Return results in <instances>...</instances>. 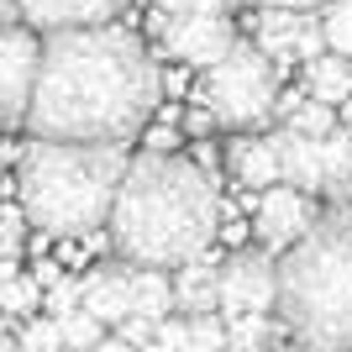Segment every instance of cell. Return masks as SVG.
I'll return each mask as SVG.
<instances>
[{"instance_id":"1","label":"cell","mask_w":352,"mask_h":352,"mask_svg":"<svg viewBox=\"0 0 352 352\" xmlns=\"http://www.w3.org/2000/svg\"><path fill=\"white\" fill-rule=\"evenodd\" d=\"M163 100V74L132 32L95 27L47 32L27 126L32 137L69 142H132Z\"/></svg>"},{"instance_id":"2","label":"cell","mask_w":352,"mask_h":352,"mask_svg":"<svg viewBox=\"0 0 352 352\" xmlns=\"http://www.w3.org/2000/svg\"><path fill=\"white\" fill-rule=\"evenodd\" d=\"M221 195L195 158L147 147L142 158H126L121 190L111 200V248L126 263L174 268L210 248L221 232Z\"/></svg>"},{"instance_id":"3","label":"cell","mask_w":352,"mask_h":352,"mask_svg":"<svg viewBox=\"0 0 352 352\" xmlns=\"http://www.w3.org/2000/svg\"><path fill=\"white\" fill-rule=\"evenodd\" d=\"M126 174V142H69L37 137L21 153L16 195L27 226L43 236H89L111 221V200Z\"/></svg>"},{"instance_id":"4","label":"cell","mask_w":352,"mask_h":352,"mask_svg":"<svg viewBox=\"0 0 352 352\" xmlns=\"http://www.w3.org/2000/svg\"><path fill=\"white\" fill-rule=\"evenodd\" d=\"M279 310L294 342L352 347V200H337L279 263Z\"/></svg>"},{"instance_id":"5","label":"cell","mask_w":352,"mask_h":352,"mask_svg":"<svg viewBox=\"0 0 352 352\" xmlns=\"http://www.w3.org/2000/svg\"><path fill=\"white\" fill-rule=\"evenodd\" d=\"M279 100V63L258 43H232L206 69V111L221 126H263Z\"/></svg>"},{"instance_id":"6","label":"cell","mask_w":352,"mask_h":352,"mask_svg":"<svg viewBox=\"0 0 352 352\" xmlns=\"http://www.w3.org/2000/svg\"><path fill=\"white\" fill-rule=\"evenodd\" d=\"M279 305V263L268 252H232L221 263V316H268Z\"/></svg>"},{"instance_id":"7","label":"cell","mask_w":352,"mask_h":352,"mask_svg":"<svg viewBox=\"0 0 352 352\" xmlns=\"http://www.w3.org/2000/svg\"><path fill=\"white\" fill-rule=\"evenodd\" d=\"M37 58L43 43L27 27L0 21V126H21L32 105V85H37Z\"/></svg>"},{"instance_id":"8","label":"cell","mask_w":352,"mask_h":352,"mask_svg":"<svg viewBox=\"0 0 352 352\" xmlns=\"http://www.w3.org/2000/svg\"><path fill=\"white\" fill-rule=\"evenodd\" d=\"M258 47L279 63H305L326 47V32H321V16L310 11H294V6H263L258 16Z\"/></svg>"},{"instance_id":"9","label":"cell","mask_w":352,"mask_h":352,"mask_svg":"<svg viewBox=\"0 0 352 352\" xmlns=\"http://www.w3.org/2000/svg\"><path fill=\"white\" fill-rule=\"evenodd\" d=\"M158 37H163V53L190 63V69H210L236 43L226 16H158Z\"/></svg>"},{"instance_id":"10","label":"cell","mask_w":352,"mask_h":352,"mask_svg":"<svg viewBox=\"0 0 352 352\" xmlns=\"http://www.w3.org/2000/svg\"><path fill=\"white\" fill-rule=\"evenodd\" d=\"M310 221H316L310 195L279 179V184H268L263 200H258L252 232H258V242H263V248H289V242H300V236L310 232Z\"/></svg>"},{"instance_id":"11","label":"cell","mask_w":352,"mask_h":352,"mask_svg":"<svg viewBox=\"0 0 352 352\" xmlns=\"http://www.w3.org/2000/svg\"><path fill=\"white\" fill-rule=\"evenodd\" d=\"M16 11L27 16V27L58 32V27H95L126 11V0H16Z\"/></svg>"},{"instance_id":"12","label":"cell","mask_w":352,"mask_h":352,"mask_svg":"<svg viewBox=\"0 0 352 352\" xmlns=\"http://www.w3.org/2000/svg\"><path fill=\"white\" fill-rule=\"evenodd\" d=\"M274 142V153H279V179L284 184H294V190H326V174H321V137H305L300 126H289L284 121L279 137H268Z\"/></svg>"},{"instance_id":"13","label":"cell","mask_w":352,"mask_h":352,"mask_svg":"<svg viewBox=\"0 0 352 352\" xmlns=\"http://www.w3.org/2000/svg\"><path fill=\"white\" fill-rule=\"evenodd\" d=\"M174 310H184V316H210L216 310L221 316V268L210 263L206 252H195V258H184L174 274Z\"/></svg>"},{"instance_id":"14","label":"cell","mask_w":352,"mask_h":352,"mask_svg":"<svg viewBox=\"0 0 352 352\" xmlns=\"http://www.w3.org/2000/svg\"><path fill=\"white\" fill-rule=\"evenodd\" d=\"M79 305L105 326H121L132 316V274L126 268H95L85 279V294H79Z\"/></svg>"},{"instance_id":"15","label":"cell","mask_w":352,"mask_h":352,"mask_svg":"<svg viewBox=\"0 0 352 352\" xmlns=\"http://www.w3.org/2000/svg\"><path fill=\"white\" fill-rule=\"evenodd\" d=\"M226 168H232V179L248 184V190L279 184V153H274L268 137H232V142H226Z\"/></svg>"},{"instance_id":"16","label":"cell","mask_w":352,"mask_h":352,"mask_svg":"<svg viewBox=\"0 0 352 352\" xmlns=\"http://www.w3.org/2000/svg\"><path fill=\"white\" fill-rule=\"evenodd\" d=\"M305 95H316V100L326 105H342L352 95V63L347 53H316V58H305Z\"/></svg>"},{"instance_id":"17","label":"cell","mask_w":352,"mask_h":352,"mask_svg":"<svg viewBox=\"0 0 352 352\" xmlns=\"http://www.w3.org/2000/svg\"><path fill=\"white\" fill-rule=\"evenodd\" d=\"M132 316H147V321L174 316V279H163V268L153 263L132 268Z\"/></svg>"},{"instance_id":"18","label":"cell","mask_w":352,"mask_h":352,"mask_svg":"<svg viewBox=\"0 0 352 352\" xmlns=\"http://www.w3.org/2000/svg\"><path fill=\"white\" fill-rule=\"evenodd\" d=\"M43 310V284L32 274H16L11 258H0V316H32Z\"/></svg>"},{"instance_id":"19","label":"cell","mask_w":352,"mask_h":352,"mask_svg":"<svg viewBox=\"0 0 352 352\" xmlns=\"http://www.w3.org/2000/svg\"><path fill=\"white\" fill-rule=\"evenodd\" d=\"M284 331H289V326L274 321V310H268V316H232V321H226V347H236V352L268 347V342H279Z\"/></svg>"},{"instance_id":"20","label":"cell","mask_w":352,"mask_h":352,"mask_svg":"<svg viewBox=\"0 0 352 352\" xmlns=\"http://www.w3.org/2000/svg\"><path fill=\"white\" fill-rule=\"evenodd\" d=\"M321 174H326V190H337L342 179L352 174V132L342 121L321 137Z\"/></svg>"},{"instance_id":"21","label":"cell","mask_w":352,"mask_h":352,"mask_svg":"<svg viewBox=\"0 0 352 352\" xmlns=\"http://www.w3.org/2000/svg\"><path fill=\"white\" fill-rule=\"evenodd\" d=\"M284 121H289V126H300L305 137H326L331 126H337V105H326V100H316V95H305V100L294 105Z\"/></svg>"},{"instance_id":"22","label":"cell","mask_w":352,"mask_h":352,"mask_svg":"<svg viewBox=\"0 0 352 352\" xmlns=\"http://www.w3.org/2000/svg\"><path fill=\"white\" fill-rule=\"evenodd\" d=\"M321 32H326V47H331V53H347V58H352V6H342V0H326Z\"/></svg>"},{"instance_id":"23","label":"cell","mask_w":352,"mask_h":352,"mask_svg":"<svg viewBox=\"0 0 352 352\" xmlns=\"http://www.w3.org/2000/svg\"><path fill=\"white\" fill-rule=\"evenodd\" d=\"M58 326H63V347H100V337H105V321H95L85 305L58 316Z\"/></svg>"},{"instance_id":"24","label":"cell","mask_w":352,"mask_h":352,"mask_svg":"<svg viewBox=\"0 0 352 352\" xmlns=\"http://www.w3.org/2000/svg\"><path fill=\"white\" fill-rule=\"evenodd\" d=\"M79 294H85V279L58 274V279L43 289V310H47V316H69V310H79Z\"/></svg>"},{"instance_id":"25","label":"cell","mask_w":352,"mask_h":352,"mask_svg":"<svg viewBox=\"0 0 352 352\" xmlns=\"http://www.w3.org/2000/svg\"><path fill=\"white\" fill-rule=\"evenodd\" d=\"M16 347H32V352L63 347V326H58V316H43V321H27L21 331H16Z\"/></svg>"},{"instance_id":"26","label":"cell","mask_w":352,"mask_h":352,"mask_svg":"<svg viewBox=\"0 0 352 352\" xmlns=\"http://www.w3.org/2000/svg\"><path fill=\"white\" fill-rule=\"evenodd\" d=\"M236 0H158V16H226Z\"/></svg>"},{"instance_id":"27","label":"cell","mask_w":352,"mask_h":352,"mask_svg":"<svg viewBox=\"0 0 352 352\" xmlns=\"http://www.w3.org/2000/svg\"><path fill=\"white\" fill-rule=\"evenodd\" d=\"M184 321H190V347H226V326L216 321V310H210V316H184Z\"/></svg>"},{"instance_id":"28","label":"cell","mask_w":352,"mask_h":352,"mask_svg":"<svg viewBox=\"0 0 352 352\" xmlns=\"http://www.w3.org/2000/svg\"><path fill=\"white\" fill-rule=\"evenodd\" d=\"M27 236V210H0V258H16Z\"/></svg>"},{"instance_id":"29","label":"cell","mask_w":352,"mask_h":352,"mask_svg":"<svg viewBox=\"0 0 352 352\" xmlns=\"http://www.w3.org/2000/svg\"><path fill=\"white\" fill-rule=\"evenodd\" d=\"M147 147H158V153H174V147H179V132H174V126H158V132L147 137Z\"/></svg>"},{"instance_id":"30","label":"cell","mask_w":352,"mask_h":352,"mask_svg":"<svg viewBox=\"0 0 352 352\" xmlns=\"http://www.w3.org/2000/svg\"><path fill=\"white\" fill-rule=\"evenodd\" d=\"M252 6H258V11H263V6H294V11H316V6H326V0H252Z\"/></svg>"},{"instance_id":"31","label":"cell","mask_w":352,"mask_h":352,"mask_svg":"<svg viewBox=\"0 0 352 352\" xmlns=\"http://www.w3.org/2000/svg\"><path fill=\"white\" fill-rule=\"evenodd\" d=\"M58 274H63V268H58V263H37V274H32V279H37V284H43V289H47V284L58 279Z\"/></svg>"},{"instance_id":"32","label":"cell","mask_w":352,"mask_h":352,"mask_svg":"<svg viewBox=\"0 0 352 352\" xmlns=\"http://www.w3.org/2000/svg\"><path fill=\"white\" fill-rule=\"evenodd\" d=\"M337 121H342V126H347V132H352V95H347V100L337 105Z\"/></svg>"},{"instance_id":"33","label":"cell","mask_w":352,"mask_h":352,"mask_svg":"<svg viewBox=\"0 0 352 352\" xmlns=\"http://www.w3.org/2000/svg\"><path fill=\"white\" fill-rule=\"evenodd\" d=\"M16 16H21V11H16V0H0V21H16Z\"/></svg>"},{"instance_id":"34","label":"cell","mask_w":352,"mask_h":352,"mask_svg":"<svg viewBox=\"0 0 352 352\" xmlns=\"http://www.w3.org/2000/svg\"><path fill=\"white\" fill-rule=\"evenodd\" d=\"M342 6H352V0H342Z\"/></svg>"}]
</instances>
